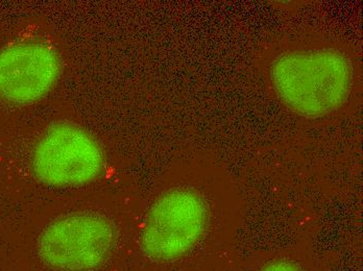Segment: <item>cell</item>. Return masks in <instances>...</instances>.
Segmentation results:
<instances>
[{"label":"cell","instance_id":"4","mask_svg":"<svg viewBox=\"0 0 363 271\" xmlns=\"http://www.w3.org/2000/svg\"><path fill=\"white\" fill-rule=\"evenodd\" d=\"M114 243V229L103 216L75 213L50 224L40 238V255L59 270L79 271L105 261Z\"/></svg>","mask_w":363,"mask_h":271},{"label":"cell","instance_id":"5","mask_svg":"<svg viewBox=\"0 0 363 271\" xmlns=\"http://www.w3.org/2000/svg\"><path fill=\"white\" fill-rule=\"evenodd\" d=\"M62 72L57 48L41 40H22L0 50V100L28 105L48 96Z\"/></svg>","mask_w":363,"mask_h":271},{"label":"cell","instance_id":"3","mask_svg":"<svg viewBox=\"0 0 363 271\" xmlns=\"http://www.w3.org/2000/svg\"><path fill=\"white\" fill-rule=\"evenodd\" d=\"M38 180L54 187L88 184L101 175L105 154L89 132L70 122H57L45 129L33 153Z\"/></svg>","mask_w":363,"mask_h":271},{"label":"cell","instance_id":"6","mask_svg":"<svg viewBox=\"0 0 363 271\" xmlns=\"http://www.w3.org/2000/svg\"><path fill=\"white\" fill-rule=\"evenodd\" d=\"M262 271H304L298 264L289 261H277L269 264Z\"/></svg>","mask_w":363,"mask_h":271},{"label":"cell","instance_id":"2","mask_svg":"<svg viewBox=\"0 0 363 271\" xmlns=\"http://www.w3.org/2000/svg\"><path fill=\"white\" fill-rule=\"evenodd\" d=\"M211 207L194 188L161 194L146 214L141 246L156 260H174L191 250L209 229Z\"/></svg>","mask_w":363,"mask_h":271},{"label":"cell","instance_id":"1","mask_svg":"<svg viewBox=\"0 0 363 271\" xmlns=\"http://www.w3.org/2000/svg\"><path fill=\"white\" fill-rule=\"evenodd\" d=\"M259 69L276 100L310 120L342 113L355 96L359 79L351 46L318 35L272 42L259 54Z\"/></svg>","mask_w":363,"mask_h":271}]
</instances>
